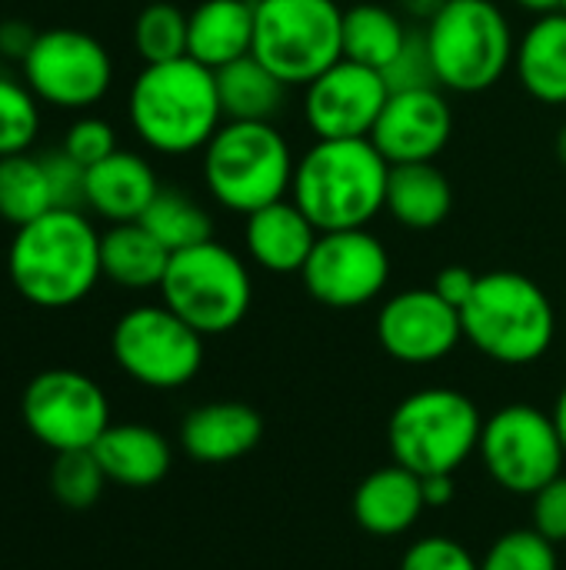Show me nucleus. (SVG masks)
Returning <instances> with one entry per match:
<instances>
[{
  "instance_id": "21",
  "label": "nucleus",
  "mask_w": 566,
  "mask_h": 570,
  "mask_svg": "<svg viewBox=\"0 0 566 570\" xmlns=\"http://www.w3.org/2000/svg\"><path fill=\"white\" fill-rule=\"evenodd\" d=\"M424 511H427L424 481L400 464L377 468L354 491V518L374 538L407 534Z\"/></svg>"
},
{
  "instance_id": "8",
  "label": "nucleus",
  "mask_w": 566,
  "mask_h": 570,
  "mask_svg": "<svg viewBox=\"0 0 566 570\" xmlns=\"http://www.w3.org/2000/svg\"><path fill=\"white\" fill-rule=\"evenodd\" d=\"M287 87H307L344 57L337 0H254V50Z\"/></svg>"
},
{
  "instance_id": "3",
  "label": "nucleus",
  "mask_w": 566,
  "mask_h": 570,
  "mask_svg": "<svg viewBox=\"0 0 566 570\" xmlns=\"http://www.w3.org/2000/svg\"><path fill=\"white\" fill-rule=\"evenodd\" d=\"M390 160L370 137L317 140L294 170V204L320 234L367 227L387 207Z\"/></svg>"
},
{
  "instance_id": "34",
  "label": "nucleus",
  "mask_w": 566,
  "mask_h": 570,
  "mask_svg": "<svg viewBox=\"0 0 566 570\" xmlns=\"http://www.w3.org/2000/svg\"><path fill=\"white\" fill-rule=\"evenodd\" d=\"M480 570H557V544H550L534 528L510 531L490 544Z\"/></svg>"
},
{
  "instance_id": "25",
  "label": "nucleus",
  "mask_w": 566,
  "mask_h": 570,
  "mask_svg": "<svg viewBox=\"0 0 566 570\" xmlns=\"http://www.w3.org/2000/svg\"><path fill=\"white\" fill-rule=\"evenodd\" d=\"M400 227L407 230H434L454 210V190L444 170L427 164H394L387 180V207Z\"/></svg>"
},
{
  "instance_id": "27",
  "label": "nucleus",
  "mask_w": 566,
  "mask_h": 570,
  "mask_svg": "<svg viewBox=\"0 0 566 570\" xmlns=\"http://www.w3.org/2000/svg\"><path fill=\"white\" fill-rule=\"evenodd\" d=\"M224 120H274L284 107L287 83L254 53L214 70Z\"/></svg>"
},
{
  "instance_id": "2",
  "label": "nucleus",
  "mask_w": 566,
  "mask_h": 570,
  "mask_svg": "<svg viewBox=\"0 0 566 570\" xmlns=\"http://www.w3.org/2000/svg\"><path fill=\"white\" fill-rule=\"evenodd\" d=\"M127 114L133 134L157 154L183 157L203 150L224 124L217 73L193 57L143 63L130 87Z\"/></svg>"
},
{
  "instance_id": "19",
  "label": "nucleus",
  "mask_w": 566,
  "mask_h": 570,
  "mask_svg": "<svg viewBox=\"0 0 566 570\" xmlns=\"http://www.w3.org/2000/svg\"><path fill=\"white\" fill-rule=\"evenodd\" d=\"M320 230L294 200H274L244 224V244L257 267L270 274H300Z\"/></svg>"
},
{
  "instance_id": "42",
  "label": "nucleus",
  "mask_w": 566,
  "mask_h": 570,
  "mask_svg": "<svg viewBox=\"0 0 566 570\" xmlns=\"http://www.w3.org/2000/svg\"><path fill=\"white\" fill-rule=\"evenodd\" d=\"M424 481V501L427 508H447L454 501V474H430Z\"/></svg>"
},
{
  "instance_id": "28",
  "label": "nucleus",
  "mask_w": 566,
  "mask_h": 570,
  "mask_svg": "<svg viewBox=\"0 0 566 570\" xmlns=\"http://www.w3.org/2000/svg\"><path fill=\"white\" fill-rule=\"evenodd\" d=\"M410 30L400 13L384 3H357L344 10V57L367 63L374 70H387L394 57L404 50Z\"/></svg>"
},
{
  "instance_id": "30",
  "label": "nucleus",
  "mask_w": 566,
  "mask_h": 570,
  "mask_svg": "<svg viewBox=\"0 0 566 570\" xmlns=\"http://www.w3.org/2000/svg\"><path fill=\"white\" fill-rule=\"evenodd\" d=\"M140 224L170 250H187L197 247L203 240H214V220L207 214V207H200L193 197L160 187V194L150 200V207L143 210Z\"/></svg>"
},
{
  "instance_id": "38",
  "label": "nucleus",
  "mask_w": 566,
  "mask_h": 570,
  "mask_svg": "<svg viewBox=\"0 0 566 570\" xmlns=\"http://www.w3.org/2000/svg\"><path fill=\"white\" fill-rule=\"evenodd\" d=\"M77 164L83 167H93L100 164L103 157H110L117 150V134L113 127L103 120V117H80L67 127L63 134V144H60Z\"/></svg>"
},
{
  "instance_id": "35",
  "label": "nucleus",
  "mask_w": 566,
  "mask_h": 570,
  "mask_svg": "<svg viewBox=\"0 0 566 570\" xmlns=\"http://www.w3.org/2000/svg\"><path fill=\"white\" fill-rule=\"evenodd\" d=\"M40 160H43V170H47L53 207L83 210L87 207V167L77 164L63 147H53V150L40 154Z\"/></svg>"
},
{
  "instance_id": "16",
  "label": "nucleus",
  "mask_w": 566,
  "mask_h": 570,
  "mask_svg": "<svg viewBox=\"0 0 566 570\" xmlns=\"http://www.w3.org/2000/svg\"><path fill=\"white\" fill-rule=\"evenodd\" d=\"M377 341L400 364H437L464 341L460 311L434 287L394 294L377 314Z\"/></svg>"
},
{
  "instance_id": "32",
  "label": "nucleus",
  "mask_w": 566,
  "mask_h": 570,
  "mask_svg": "<svg viewBox=\"0 0 566 570\" xmlns=\"http://www.w3.org/2000/svg\"><path fill=\"white\" fill-rule=\"evenodd\" d=\"M40 134V100L37 94L0 73V157L27 154Z\"/></svg>"
},
{
  "instance_id": "46",
  "label": "nucleus",
  "mask_w": 566,
  "mask_h": 570,
  "mask_svg": "<svg viewBox=\"0 0 566 570\" xmlns=\"http://www.w3.org/2000/svg\"><path fill=\"white\" fill-rule=\"evenodd\" d=\"M557 157H560V164L566 167V124L557 130Z\"/></svg>"
},
{
  "instance_id": "10",
  "label": "nucleus",
  "mask_w": 566,
  "mask_h": 570,
  "mask_svg": "<svg viewBox=\"0 0 566 570\" xmlns=\"http://www.w3.org/2000/svg\"><path fill=\"white\" fill-rule=\"evenodd\" d=\"M110 354L130 381L153 391H173L200 374L203 334L167 304H140L113 324Z\"/></svg>"
},
{
  "instance_id": "14",
  "label": "nucleus",
  "mask_w": 566,
  "mask_h": 570,
  "mask_svg": "<svg viewBox=\"0 0 566 570\" xmlns=\"http://www.w3.org/2000/svg\"><path fill=\"white\" fill-rule=\"evenodd\" d=\"M300 277L317 304L354 311L384 294L390 281V254L367 227L327 230L317 237Z\"/></svg>"
},
{
  "instance_id": "4",
  "label": "nucleus",
  "mask_w": 566,
  "mask_h": 570,
  "mask_svg": "<svg viewBox=\"0 0 566 570\" xmlns=\"http://www.w3.org/2000/svg\"><path fill=\"white\" fill-rule=\"evenodd\" d=\"M460 324L464 341L507 367L540 361L557 334V314L547 291L520 271L480 274L470 301L460 307Z\"/></svg>"
},
{
  "instance_id": "7",
  "label": "nucleus",
  "mask_w": 566,
  "mask_h": 570,
  "mask_svg": "<svg viewBox=\"0 0 566 570\" xmlns=\"http://www.w3.org/2000/svg\"><path fill=\"white\" fill-rule=\"evenodd\" d=\"M484 417L477 404L454 387H427L404 397L387 424L394 464L417 478L457 474L480 448Z\"/></svg>"
},
{
  "instance_id": "26",
  "label": "nucleus",
  "mask_w": 566,
  "mask_h": 570,
  "mask_svg": "<svg viewBox=\"0 0 566 570\" xmlns=\"http://www.w3.org/2000/svg\"><path fill=\"white\" fill-rule=\"evenodd\" d=\"M170 264V250L140 224H110L100 234V271L110 284L127 291L160 287Z\"/></svg>"
},
{
  "instance_id": "43",
  "label": "nucleus",
  "mask_w": 566,
  "mask_h": 570,
  "mask_svg": "<svg viewBox=\"0 0 566 570\" xmlns=\"http://www.w3.org/2000/svg\"><path fill=\"white\" fill-rule=\"evenodd\" d=\"M394 3H397V10H400V13H407V17H414V20L430 23V20L440 13V7H444L447 0H394Z\"/></svg>"
},
{
  "instance_id": "13",
  "label": "nucleus",
  "mask_w": 566,
  "mask_h": 570,
  "mask_svg": "<svg viewBox=\"0 0 566 570\" xmlns=\"http://www.w3.org/2000/svg\"><path fill=\"white\" fill-rule=\"evenodd\" d=\"M27 431L53 454L90 451L110 428V401L103 387L70 367L37 374L20 401Z\"/></svg>"
},
{
  "instance_id": "37",
  "label": "nucleus",
  "mask_w": 566,
  "mask_h": 570,
  "mask_svg": "<svg viewBox=\"0 0 566 570\" xmlns=\"http://www.w3.org/2000/svg\"><path fill=\"white\" fill-rule=\"evenodd\" d=\"M390 90H417V87H437V73H434V60H430V47L424 33H410L404 50L394 57V63L384 70Z\"/></svg>"
},
{
  "instance_id": "33",
  "label": "nucleus",
  "mask_w": 566,
  "mask_h": 570,
  "mask_svg": "<svg viewBox=\"0 0 566 570\" xmlns=\"http://www.w3.org/2000/svg\"><path fill=\"white\" fill-rule=\"evenodd\" d=\"M107 484L103 468L97 464L93 451H67L53 458L50 468V491L70 511H87L100 501Z\"/></svg>"
},
{
  "instance_id": "44",
  "label": "nucleus",
  "mask_w": 566,
  "mask_h": 570,
  "mask_svg": "<svg viewBox=\"0 0 566 570\" xmlns=\"http://www.w3.org/2000/svg\"><path fill=\"white\" fill-rule=\"evenodd\" d=\"M517 3L520 10L534 13V17H544V13H554V10H564V0H510Z\"/></svg>"
},
{
  "instance_id": "15",
  "label": "nucleus",
  "mask_w": 566,
  "mask_h": 570,
  "mask_svg": "<svg viewBox=\"0 0 566 570\" xmlns=\"http://www.w3.org/2000/svg\"><path fill=\"white\" fill-rule=\"evenodd\" d=\"M390 97V83L380 70L340 57L317 80L307 83L304 117L317 140L370 137Z\"/></svg>"
},
{
  "instance_id": "47",
  "label": "nucleus",
  "mask_w": 566,
  "mask_h": 570,
  "mask_svg": "<svg viewBox=\"0 0 566 570\" xmlns=\"http://www.w3.org/2000/svg\"><path fill=\"white\" fill-rule=\"evenodd\" d=\"M564 10H566V0H564Z\"/></svg>"
},
{
  "instance_id": "17",
  "label": "nucleus",
  "mask_w": 566,
  "mask_h": 570,
  "mask_svg": "<svg viewBox=\"0 0 566 570\" xmlns=\"http://www.w3.org/2000/svg\"><path fill=\"white\" fill-rule=\"evenodd\" d=\"M454 134V110L440 87L390 90L387 107L370 134L374 147L394 164L434 160Z\"/></svg>"
},
{
  "instance_id": "31",
  "label": "nucleus",
  "mask_w": 566,
  "mask_h": 570,
  "mask_svg": "<svg viewBox=\"0 0 566 570\" xmlns=\"http://www.w3.org/2000/svg\"><path fill=\"white\" fill-rule=\"evenodd\" d=\"M133 47L143 63L187 57V13L173 0H147L133 20Z\"/></svg>"
},
{
  "instance_id": "40",
  "label": "nucleus",
  "mask_w": 566,
  "mask_h": 570,
  "mask_svg": "<svg viewBox=\"0 0 566 570\" xmlns=\"http://www.w3.org/2000/svg\"><path fill=\"white\" fill-rule=\"evenodd\" d=\"M477 277L480 274H474V271H467V267H444L440 274H437V281H434V291L450 304V307H464L467 301H470V294H474V287H477Z\"/></svg>"
},
{
  "instance_id": "22",
  "label": "nucleus",
  "mask_w": 566,
  "mask_h": 570,
  "mask_svg": "<svg viewBox=\"0 0 566 570\" xmlns=\"http://www.w3.org/2000/svg\"><path fill=\"white\" fill-rule=\"evenodd\" d=\"M254 50V0H200L187 13V57L220 70Z\"/></svg>"
},
{
  "instance_id": "39",
  "label": "nucleus",
  "mask_w": 566,
  "mask_h": 570,
  "mask_svg": "<svg viewBox=\"0 0 566 570\" xmlns=\"http://www.w3.org/2000/svg\"><path fill=\"white\" fill-rule=\"evenodd\" d=\"M530 528L550 544H566V474H557L530 498Z\"/></svg>"
},
{
  "instance_id": "20",
  "label": "nucleus",
  "mask_w": 566,
  "mask_h": 570,
  "mask_svg": "<svg viewBox=\"0 0 566 570\" xmlns=\"http://www.w3.org/2000/svg\"><path fill=\"white\" fill-rule=\"evenodd\" d=\"M160 194V180L133 150H113L100 164L87 167V207L110 220V224H130L140 220L150 200Z\"/></svg>"
},
{
  "instance_id": "5",
  "label": "nucleus",
  "mask_w": 566,
  "mask_h": 570,
  "mask_svg": "<svg viewBox=\"0 0 566 570\" xmlns=\"http://www.w3.org/2000/svg\"><path fill=\"white\" fill-rule=\"evenodd\" d=\"M294 150L270 120H224L203 147V184L230 214H254L294 187Z\"/></svg>"
},
{
  "instance_id": "24",
  "label": "nucleus",
  "mask_w": 566,
  "mask_h": 570,
  "mask_svg": "<svg viewBox=\"0 0 566 570\" xmlns=\"http://www.w3.org/2000/svg\"><path fill=\"white\" fill-rule=\"evenodd\" d=\"M514 70L520 87L547 104L564 107L566 104V10H554L537 17L524 37L517 40Z\"/></svg>"
},
{
  "instance_id": "29",
  "label": "nucleus",
  "mask_w": 566,
  "mask_h": 570,
  "mask_svg": "<svg viewBox=\"0 0 566 570\" xmlns=\"http://www.w3.org/2000/svg\"><path fill=\"white\" fill-rule=\"evenodd\" d=\"M47 210H53V197L43 160L30 150L0 157V220L23 227Z\"/></svg>"
},
{
  "instance_id": "23",
  "label": "nucleus",
  "mask_w": 566,
  "mask_h": 570,
  "mask_svg": "<svg viewBox=\"0 0 566 570\" xmlns=\"http://www.w3.org/2000/svg\"><path fill=\"white\" fill-rule=\"evenodd\" d=\"M90 451L107 481L123 488L160 484L173 461L170 441L147 424H110Z\"/></svg>"
},
{
  "instance_id": "36",
  "label": "nucleus",
  "mask_w": 566,
  "mask_h": 570,
  "mask_svg": "<svg viewBox=\"0 0 566 570\" xmlns=\"http://www.w3.org/2000/svg\"><path fill=\"white\" fill-rule=\"evenodd\" d=\"M400 570H480V564L474 561V554L460 541L434 534V538L414 541L404 551Z\"/></svg>"
},
{
  "instance_id": "9",
  "label": "nucleus",
  "mask_w": 566,
  "mask_h": 570,
  "mask_svg": "<svg viewBox=\"0 0 566 570\" xmlns=\"http://www.w3.org/2000/svg\"><path fill=\"white\" fill-rule=\"evenodd\" d=\"M157 291L163 304L203 337L227 334L244 324L254 301L247 264L217 240H203L197 247L170 254L167 274Z\"/></svg>"
},
{
  "instance_id": "41",
  "label": "nucleus",
  "mask_w": 566,
  "mask_h": 570,
  "mask_svg": "<svg viewBox=\"0 0 566 570\" xmlns=\"http://www.w3.org/2000/svg\"><path fill=\"white\" fill-rule=\"evenodd\" d=\"M37 33H40V30H33L27 20H17V17L0 20V57L23 63V57L30 53V47H33Z\"/></svg>"
},
{
  "instance_id": "6",
  "label": "nucleus",
  "mask_w": 566,
  "mask_h": 570,
  "mask_svg": "<svg viewBox=\"0 0 566 570\" xmlns=\"http://www.w3.org/2000/svg\"><path fill=\"white\" fill-rule=\"evenodd\" d=\"M424 37L437 87L450 94L490 90L517 53L510 20L494 0H447Z\"/></svg>"
},
{
  "instance_id": "1",
  "label": "nucleus",
  "mask_w": 566,
  "mask_h": 570,
  "mask_svg": "<svg viewBox=\"0 0 566 570\" xmlns=\"http://www.w3.org/2000/svg\"><path fill=\"white\" fill-rule=\"evenodd\" d=\"M7 274L13 291L43 311L80 304L100 271V234L83 210H47L17 227L7 250Z\"/></svg>"
},
{
  "instance_id": "45",
  "label": "nucleus",
  "mask_w": 566,
  "mask_h": 570,
  "mask_svg": "<svg viewBox=\"0 0 566 570\" xmlns=\"http://www.w3.org/2000/svg\"><path fill=\"white\" fill-rule=\"evenodd\" d=\"M554 421H557V431H560V438H564V448H566V387L560 391V397H557V404H554Z\"/></svg>"
},
{
  "instance_id": "12",
  "label": "nucleus",
  "mask_w": 566,
  "mask_h": 570,
  "mask_svg": "<svg viewBox=\"0 0 566 570\" xmlns=\"http://www.w3.org/2000/svg\"><path fill=\"white\" fill-rule=\"evenodd\" d=\"M20 70L37 100L60 110H87L100 104L113 83V60L107 47L77 27L40 30Z\"/></svg>"
},
{
  "instance_id": "11",
  "label": "nucleus",
  "mask_w": 566,
  "mask_h": 570,
  "mask_svg": "<svg viewBox=\"0 0 566 570\" xmlns=\"http://www.w3.org/2000/svg\"><path fill=\"white\" fill-rule=\"evenodd\" d=\"M487 474L510 494L534 498L564 474L566 448L554 414L534 404H507L484 421L477 448Z\"/></svg>"
},
{
  "instance_id": "18",
  "label": "nucleus",
  "mask_w": 566,
  "mask_h": 570,
  "mask_svg": "<svg viewBox=\"0 0 566 570\" xmlns=\"http://www.w3.org/2000/svg\"><path fill=\"white\" fill-rule=\"evenodd\" d=\"M264 438V421L250 404L214 401L193 407L180 424V448L200 464H230Z\"/></svg>"
}]
</instances>
